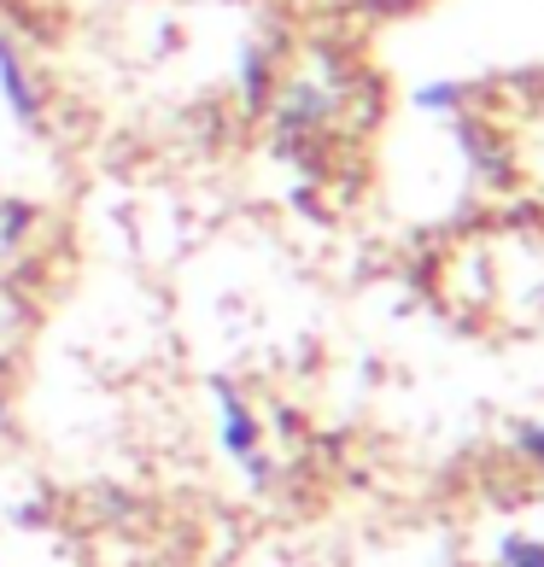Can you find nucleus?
<instances>
[{"instance_id": "1a4fd4ad", "label": "nucleus", "mask_w": 544, "mask_h": 567, "mask_svg": "<svg viewBox=\"0 0 544 567\" xmlns=\"http://www.w3.org/2000/svg\"><path fill=\"white\" fill-rule=\"evenodd\" d=\"M0 381H7V363H0Z\"/></svg>"}, {"instance_id": "6e6552de", "label": "nucleus", "mask_w": 544, "mask_h": 567, "mask_svg": "<svg viewBox=\"0 0 544 567\" xmlns=\"http://www.w3.org/2000/svg\"><path fill=\"white\" fill-rule=\"evenodd\" d=\"M415 100H422V106H456V89H451V82H445V89H422V94H415Z\"/></svg>"}, {"instance_id": "39448f33", "label": "nucleus", "mask_w": 544, "mask_h": 567, "mask_svg": "<svg viewBox=\"0 0 544 567\" xmlns=\"http://www.w3.org/2000/svg\"><path fill=\"white\" fill-rule=\"evenodd\" d=\"M240 94H246V106H264V94H269V53H246L240 59Z\"/></svg>"}, {"instance_id": "423d86ee", "label": "nucleus", "mask_w": 544, "mask_h": 567, "mask_svg": "<svg viewBox=\"0 0 544 567\" xmlns=\"http://www.w3.org/2000/svg\"><path fill=\"white\" fill-rule=\"evenodd\" d=\"M30 223H35V212H30V205H7V212H0V240H24L30 235Z\"/></svg>"}, {"instance_id": "f03ea898", "label": "nucleus", "mask_w": 544, "mask_h": 567, "mask_svg": "<svg viewBox=\"0 0 544 567\" xmlns=\"http://www.w3.org/2000/svg\"><path fill=\"white\" fill-rule=\"evenodd\" d=\"M333 106H340V94H333L328 82H317V76H292L287 89L276 94V130L305 141V135L328 130V123H333Z\"/></svg>"}, {"instance_id": "7ed1b4c3", "label": "nucleus", "mask_w": 544, "mask_h": 567, "mask_svg": "<svg viewBox=\"0 0 544 567\" xmlns=\"http://www.w3.org/2000/svg\"><path fill=\"white\" fill-rule=\"evenodd\" d=\"M0 100H7V112L18 117V130H41V89H35V76L30 65L18 59V48L7 35H0Z\"/></svg>"}, {"instance_id": "f257e3e1", "label": "nucleus", "mask_w": 544, "mask_h": 567, "mask_svg": "<svg viewBox=\"0 0 544 567\" xmlns=\"http://www.w3.org/2000/svg\"><path fill=\"white\" fill-rule=\"evenodd\" d=\"M217 433H223V451L246 468V480L264 492L269 480H276V468H269V456L258 451V415H253V404H246L240 392H217Z\"/></svg>"}, {"instance_id": "0eeeda50", "label": "nucleus", "mask_w": 544, "mask_h": 567, "mask_svg": "<svg viewBox=\"0 0 544 567\" xmlns=\"http://www.w3.org/2000/svg\"><path fill=\"white\" fill-rule=\"evenodd\" d=\"M515 451L533 462V468H544V422H527V427H515Z\"/></svg>"}, {"instance_id": "20e7f679", "label": "nucleus", "mask_w": 544, "mask_h": 567, "mask_svg": "<svg viewBox=\"0 0 544 567\" xmlns=\"http://www.w3.org/2000/svg\"><path fill=\"white\" fill-rule=\"evenodd\" d=\"M497 567H544V538L510 533L504 544H497Z\"/></svg>"}]
</instances>
